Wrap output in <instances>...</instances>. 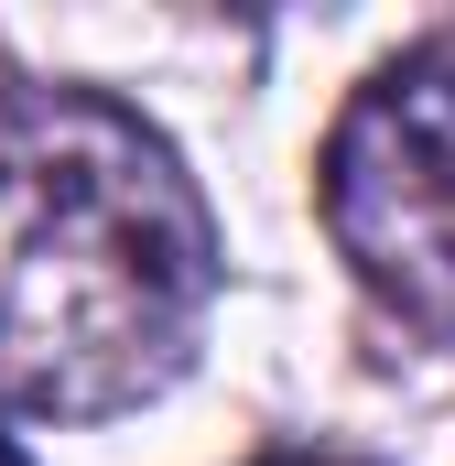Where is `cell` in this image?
Segmentation results:
<instances>
[{"label": "cell", "mask_w": 455, "mask_h": 466, "mask_svg": "<svg viewBox=\"0 0 455 466\" xmlns=\"http://www.w3.org/2000/svg\"><path fill=\"white\" fill-rule=\"evenodd\" d=\"M217 282V218L141 109L0 87V412L109 423L163 401L207 348Z\"/></svg>", "instance_id": "6da1fadb"}, {"label": "cell", "mask_w": 455, "mask_h": 466, "mask_svg": "<svg viewBox=\"0 0 455 466\" xmlns=\"http://www.w3.org/2000/svg\"><path fill=\"white\" fill-rule=\"evenodd\" d=\"M315 207L347 282L390 326L455 348V33L358 76L315 163Z\"/></svg>", "instance_id": "7a4b0ae2"}, {"label": "cell", "mask_w": 455, "mask_h": 466, "mask_svg": "<svg viewBox=\"0 0 455 466\" xmlns=\"http://www.w3.org/2000/svg\"><path fill=\"white\" fill-rule=\"evenodd\" d=\"M0 466H33V456H22V445H11V434H0Z\"/></svg>", "instance_id": "3957f363"}, {"label": "cell", "mask_w": 455, "mask_h": 466, "mask_svg": "<svg viewBox=\"0 0 455 466\" xmlns=\"http://www.w3.org/2000/svg\"><path fill=\"white\" fill-rule=\"evenodd\" d=\"M282 466H337V456H282Z\"/></svg>", "instance_id": "277c9868"}]
</instances>
